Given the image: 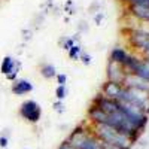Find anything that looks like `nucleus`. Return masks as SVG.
Wrapping results in <instances>:
<instances>
[{
  "mask_svg": "<svg viewBox=\"0 0 149 149\" xmlns=\"http://www.w3.org/2000/svg\"><path fill=\"white\" fill-rule=\"evenodd\" d=\"M82 61H85V64H90V55H82Z\"/></svg>",
  "mask_w": 149,
  "mask_h": 149,
  "instance_id": "obj_19",
  "label": "nucleus"
},
{
  "mask_svg": "<svg viewBox=\"0 0 149 149\" xmlns=\"http://www.w3.org/2000/svg\"><path fill=\"white\" fill-rule=\"evenodd\" d=\"M94 106L98 107L102 112H104L106 115H112L113 112L118 110L119 103H118L116 100H112V98L104 97L103 94H98V95L94 98Z\"/></svg>",
  "mask_w": 149,
  "mask_h": 149,
  "instance_id": "obj_5",
  "label": "nucleus"
},
{
  "mask_svg": "<svg viewBox=\"0 0 149 149\" xmlns=\"http://www.w3.org/2000/svg\"><path fill=\"white\" fill-rule=\"evenodd\" d=\"M127 76V72L122 66L116 64V63H112L109 61V66H107V81H112V82H118V84H122L124 79Z\"/></svg>",
  "mask_w": 149,
  "mask_h": 149,
  "instance_id": "obj_6",
  "label": "nucleus"
},
{
  "mask_svg": "<svg viewBox=\"0 0 149 149\" xmlns=\"http://www.w3.org/2000/svg\"><path fill=\"white\" fill-rule=\"evenodd\" d=\"M104 149H118V148H115V146H107V145H104Z\"/></svg>",
  "mask_w": 149,
  "mask_h": 149,
  "instance_id": "obj_20",
  "label": "nucleus"
},
{
  "mask_svg": "<svg viewBox=\"0 0 149 149\" xmlns=\"http://www.w3.org/2000/svg\"><path fill=\"white\" fill-rule=\"evenodd\" d=\"M57 79H58V85L60 86H64L66 85V81H67V76H66V74H58Z\"/></svg>",
  "mask_w": 149,
  "mask_h": 149,
  "instance_id": "obj_15",
  "label": "nucleus"
},
{
  "mask_svg": "<svg viewBox=\"0 0 149 149\" xmlns=\"http://www.w3.org/2000/svg\"><path fill=\"white\" fill-rule=\"evenodd\" d=\"M81 52V48L79 46H72L70 49H69V55H70V58H78V54Z\"/></svg>",
  "mask_w": 149,
  "mask_h": 149,
  "instance_id": "obj_14",
  "label": "nucleus"
},
{
  "mask_svg": "<svg viewBox=\"0 0 149 149\" xmlns=\"http://www.w3.org/2000/svg\"><path fill=\"white\" fill-rule=\"evenodd\" d=\"M9 143V139L5 137V136H0V148H6Z\"/></svg>",
  "mask_w": 149,
  "mask_h": 149,
  "instance_id": "obj_17",
  "label": "nucleus"
},
{
  "mask_svg": "<svg viewBox=\"0 0 149 149\" xmlns=\"http://www.w3.org/2000/svg\"><path fill=\"white\" fill-rule=\"evenodd\" d=\"M127 58H128V54L124 51L122 48H119V46H118V48H113V51L110 52V61H112V63L119 64V66L125 64Z\"/></svg>",
  "mask_w": 149,
  "mask_h": 149,
  "instance_id": "obj_10",
  "label": "nucleus"
},
{
  "mask_svg": "<svg viewBox=\"0 0 149 149\" xmlns=\"http://www.w3.org/2000/svg\"><path fill=\"white\" fill-rule=\"evenodd\" d=\"M3 74H12V73H17V69H15V60L12 57H5L3 58V63H2V67H0Z\"/></svg>",
  "mask_w": 149,
  "mask_h": 149,
  "instance_id": "obj_11",
  "label": "nucleus"
},
{
  "mask_svg": "<svg viewBox=\"0 0 149 149\" xmlns=\"http://www.w3.org/2000/svg\"><path fill=\"white\" fill-rule=\"evenodd\" d=\"M55 95L58 100H63V98L66 97V86H57V90H55Z\"/></svg>",
  "mask_w": 149,
  "mask_h": 149,
  "instance_id": "obj_13",
  "label": "nucleus"
},
{
  "mask_svg": "<svg viewBox=\"0 0 149 149\" xmlns=\"http://www.w3.org/2000/svg\"><path fill=\"white\" fill-rule=\"evenodd\" d=\"M106 113L104 112H102L98 107H95L94 104L90 107V110H88V118H90V121L91 122H94L95 125H100V124H104L106 122Z\"/></svg>",
  "mask_w": 149,
  "mask_h": 149,
  "instance_id": "obj_9",
  "label": "nucleus"
},
{
  "mask_svg": "<svg viewBox=\"0 0 149 149\" xmlns=\"http://www.w3.org/2000/svg\"><path fill=\"white\" fill-rule=\"evenodd\" d=\"M94 136L102 140L103 145L107 146H115L118 149H130L133 142L130 140V137H127L125 134H122L116 130H113L112 127L106 125V124H100V125H94Z\"/></svg>",
  "mask_w": 149,
  "mask_h": 149,
  "instance_id": "obj_1",
  "label": "nucleus"
},
{
  "mask_svg": "<svg viewBox=\"0 0 149 149\" xmlns=\"http://www.w3.org/2000/svg\"><path fill=\"white\" fill-rule=\"evenodd\" d=\"M30 91H33V85L27 79H19L12 85V93H14L15 95H24V94H27Z\"/></svg>",
  "mask_w": 149,
  "mask_h": 149,
  "instance_id": "obj_8",
  "label": "nucleus"
},
{
  "mask_svg": "<svg viewBox=\"0 0 149 149\" xmlns=\"http://www.w3.org/2000/svg\"><path fill=\"white\" fill-rule=\"evenodd\" d=\"M40 73L42 76L46 78V79H52L54 76H57V70L52 64H43L42 69H40Z\"/></svg>",
  "mask_w": 149,
  "mask_h": 149,
  "instance_id": "obj_12",
  "label": "nucleus"
},
{
  "mask_svg": "<svg viewBox=\"0 0 149 149\" xmlns=\"http://www.w3.org/2000/svg\"><path fill=\"white\" fill-rule=\"evenodd\" d=\"M130 42L143 51V54H149V33L145 30H133L131 31V37Z\"/></svg>",
  "mask_w": 149,
  "mask_h": 149,
  "instance_id": "obj_3",
  "label": "nucleus"
},
{
  "mask_svg": "<svg viewBox=\"0 0 149 149\" xmlns=\"http://www.w3.org/2000/svg\"><path fill=\"white\" fill-rule=\"evenodd\" d=\"M19 113L21 116L26 119L27 122L30 124H36L40 121V116H42V109H40V104L34 102V100H27L24 102L19 107Z\"/></svg>",
  "mask_w": 149,
  "mask_h": 149,
  "instance_id": "obj_2",
  "label": "nucleus"
},
{
  "mask_svg": "<svg viewBox=\"0 0 149 149\" xmlns=\"http://www.w3.org/2000/svg\"><path fill=\"white\" fill-rule=\"evenodd\" d=\"M122 85L127 86V88H131V90L142 91V93H145L146 95H149V82L140 79L139 76H136V74L127 73V76H125V79H124Z\"/></svg>",
  "mask_w": 149,
  "mask_h": 149,
  "instance_id": "obj_4",
  "label": "nucleus"
},
{
  "mask_svg": "<svg viewBox=\"0 0 149 149\" xmlns=\"http://www.w3.org/2000/svg\"><path fill=\"white\" fill-rule=\"evenodd\" d=\"M122 86H124L122 84L107 81V82L103 85V88H102V93H100V94H103V95L107 97V98H112V100H118Z\"/></svg>",
  "mask_w": 149,
  "mask_h": 149,
  "instance_id": "obj_7",
  "label": "nucleus"
},
{
  "mask_svg": "<svg viewBox=\"0 0 149 149\" xmlns=\"http://www.w3.org/2000/svg\"><path fill=\"white\" fill-rule=\"evenodd\" d=\"M61 107H63V104H61V102H60V103H55V104H54V109H55V110H60V112H63V109H61Z\"/></svg>",
  "mask_w": 149,
  "mask_h": 149,
  "instance_id": "obj_18",
  "label": "nucleus"
},
{
  "mask_svg": "<svg viewBox=\"0 0 149 149\" xmlns=\"http://www.w3.org/2000/svg\"><path fill=\"white\" fill-rule=\"evenodd\" d=\"M58 149H74V148L72 146V143H70V142H67V140H64L63 143H61V145L58 146Z\"/></svg>",
  "mask_w": 149,
  "mask_h": 149,
  "instance_id": "obj_16",
  "label": "nucleus"
}]
</instances>
